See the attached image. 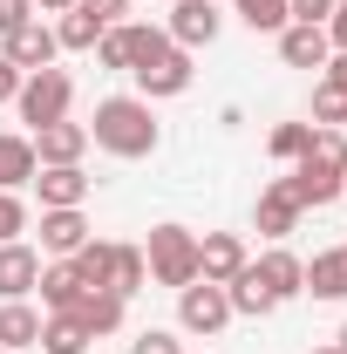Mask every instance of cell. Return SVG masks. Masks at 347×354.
Returning a JSON list of instances; mask_svg holds the SVG:
<instances>
[{"label": "cell", "mask_w": 347, "mask_h": 354, "mask_svg": "<svg viewBox=\"0 0 347 354\" xmlns=\"http://www.w3.org/2000/svg\"><path fill=\"white\" fill-rule=\"evenodd\" d=\"M35 191H41V212H75L88 198V177H82V164H41Z\"/></svg>", "instance_id": "7c38bea8"}, {"label": "cell", "mask_w": 347, "mask_h": 354, "mask_svg": "<svg viewBox=\"0 0 347 354\" xmlns=\"http://www.w3.org/2000/svg\"><path fill=\"white\" fill-rule=\"evenodd\" d=\"M306 293L313 300H347V245H327L306 266Z\"/></svg>", "instance_id": "d6986e66"}, {"label": "cell", "mask_w": 347, "mask_h": 354, "mask_svg": "<svg viewBox=\"0 0 347 354\" xmlns=\"http://www.w3.org/2000/svg\"><path fill=\"white\" fill-rule=\"evenodd\" d=\"M245 259H252V252H245L238 232H205V239H198V279H212V286H232V279L245 272Z\"/></svg>", "instance_id": "8992f818"}, {"label": "cell", "mask_w": 347, "mask_h": 354, "mask_svg": "<svg viewBox=\"0 0 347 354\" xmlns=\"http://www.w3.org/2000/svg\"><path fill=\"white\" fill-rule=\"evenodd\" d=\"M0 55H7V62H14L21 75H35V68H55L62 41H55V28H48L41 14H35L28 28H14V35H7V48H0Z\"/></svg>", "instance_id": "52a82bcc"}, {"label": "cell", "mask_w": 347, "mask_h": 354, "mask_svg": "<svg viewBox=\"0 0 347 354\" xmlns=\"http://www.w3.org/2000/svg\"><path fill=\"white\" fill-rule=\"evenodd\" d=\"M88 143L109 150V157H123V164L150 157V150H157V116H150V102H143V95H109V102H95Z\"/></svg>", "instance_id": "6da1fadb"}, {"label": "cell", "mask_w": 347, "mask_h": 354, "mask_svg": "<svg viewBox=\"0 0 347 354\" xmlns=\"http://www.w3.org/2000/svg\"><path fill=\"white\" fill-rule=\"evenodd\" d=\"M143 266H150V279L171 286V293L191 286V279H198V232H184V225H150Z\"/></svg>", "instance_id": "7a4b0ae2"}, {"label": "cell", "mask_w": 347, "mask_h": 354, "mask_svg": "<svg viewBox=\"0 0 347 354\" xmlns=\"http://www.w3.org/2000/svg\"><path fill=\"white\" fill-rule=\"evenodd\" d=\"M35 293H41L48 313H75V307H82V293H88V279L75 272V259H55V266H41Z\"/></svg>", "instance_id": "5bb4252c"}, {"label": "cell", "mask_w": 347, "mask_h": 354, "mask_svg": "<svg viewBox=\"0 0 347 354\" xmlns=\"http://www.w3.org/2000/svg\"><path fill=\"white\" fill-rule=\"evenodd\" d=\"M35 171H41V157H35V136L0 130V191H21V184H35Z\"/></svg>", "instance_id": "ac0fdd59"}, {"label": "cell", "mask_w": 347, "mask_h": 354, "mask_svg": "<svg viewBox=\"0 0 347 354\" xmlns=\"http://www.w3.org/2000/svg\"><path fill=\"white\" fill-rule=\"evenodd\" d=\"M35 279H41V252L28 239H7L0 245V300H28Z\"/></svg>", "instance_id": "8fae6325"}, {"label": "cell", "mask_w": 347, "mask_h": 354, "mask_svg": "<svg viewBox=\"0 0 347 354\" xmlns=\"http://www.w3.org/2000/svg\"><path fill=\"white\" fill-rule=\"evenodd\" d=\"M75 7H82V14H95V21H102V28H116V14H123V7H130V0H75Z\"/></svg>", "instance_id": "836d02e7"}, {"label": "cell", "mask_w": 347, "mask_h": 354, "mask_svg": "<svg viewBox=\"0 0 347 354\" xmlns=\"http://www.w3.org/2000/svg\"><path fill=\"white\" fill-rule=\"evenodd\" d=\"M0 354H7V348H0Z\"/></svg>", "instance_id": "ab89813d"}, {"label": "cell", "mask_w": 347, "mask_h": 354, "mask_svg": "<svg viewBox=\"0 0 347 354\" xmlns=\"http://www.w3.org/2000/svg\"><path fill=\"white\" fill-rule=\"evenodd\" d=\"M218 28H225V14H218L212 0H177L164 35H171L177 48H212V41H218Z\"/></svg>", "instance_id": "9c48e42d"}, {"label": "cell", "mask_w": 347, "mask_h": 354, "mask_svg": "<svg viewBox=\"0 0 347 354\" xmlns=\"http://www.w3.org/2000/svg\"><path fill=\"white\" fill-rule=\"evenodd\" d=\"M75 320L88 327V341H102V334H116L123 327V293H82V307H75Z\"/></svg>", "instance_id": "44dd1931"}, {"label": "cell", "mask_w": 347, "mask_h": 354, "mask_svg": "<svg viewBox=\"0 0 347 354\" xmlns=\"http://www.w3.org/2000/svg\"><path fill=\"white\" fill-rule=\"evenodd\" d=\"M35 348H48V354H82V348H88V327L75 320V313H48Z\"/></svg>", "instance_id": "603a6c76"}, {"label": "cell", "mask_w": 347, "mask_h": 354, "mask_svg": "<svg viewBox=\"0 0 347 354\" xmlns=\"http://www.w3.org/2000/svg\"><path fill=\"white\" fill-rule=\"evenodd\" d=\"M68 102H75V75H68V68H35V75L21 82V95H14V109H21L28 136L41 130V123H62Z\"/></svg>", "instance_id": "3957f363"}, {"label": "cell", "mask_w": 347, "mask_h": 354, "mask_svg": "<svg viewBox=\"0 0 347 354\" xmlns=\"http://www.w3.org/2000/svg\"><path fill=\"white\" fill-rule=\"evenodd\" d=\"M320 82H334V88H347V55H327V68H320Z\"/></svg>", "instance_id": "d590c367"}, {"label": "cell", "mask_w": 347, "mask_h": 354, "mask_svg": "<svg viewBox=\"0 0 347 354\" xmlns=\"http://www.w3.org/2000/svg\"><path fill=\"white\" fill-rule=\"evenodd\" d=\"M136 75V88H143V102H164V95H184L191 88V48H157V55H143L130 68Z\"/></svg>", "instance_id": "277c9868"}, {"label": "cell", "mask_w": 347, "mask_h": 354, "mask_svg": "<svg viewBox=\"0 0 347 354\" xmlns=\"http://www.w3.org/2000/svg\"><path fill=\"white\" fill-rule=\"evenodd\" d=\"M341 123H347V88L320 82L313 88V130H341Z\"/></svg>", "instance_id": "4316f807"}, {"label": "cell", "mask_w": 347, "mask_h": 354, "mask_svg": "<svg viewBox=\"0 0 347 354\" xmlns=\"http://www.w3.org/2000/svg\"><path fill=\"white\" fill-rule=\"evenodd\" d=\"M82 245H88L82 205H75V212H41V252H48V259H75Z\"/></svg>", "instance_id": "9a60e30c"}, {"label": "cell", "mask_w": 347, "mask_h": 354, "mask_svg": "<svg viewBox=\"0 0 347 354\" xmlns=\"http://www.w3.org/2000/svg\"><path fill=\"white\" fill-rule=\"evenodd\" d=\"M300 198H293V184H286V177H272V184H265L259 191V212H252V218H259V232L265 239H286V232H300Z\"/></svg>", "instance_id": "4fadbf2b"}, {"label": "cell", "mask_w": 347, "mask_h": 354, "mask_svg": "<svg viewBox=\"0 0 347 354\" xmlns=\"http://www.w3.org/2000/svg\"><path fill=\"white\" fill-rule=\"evenodd\" d=\"M21 82H28V75H21V68L0 55V102H14V95H21Z\"/></svg>", "instance_id": "e575fe53"}, {"label": "cell", "mask_w": 347, "mask_h": 354, "mask_svg": "<svg viewBox=\"0 0 347 354\" xmlns=\"http://www.w3.org/2000/svg\"><path fill=\"white\" fill-rule=\"evenodd\" d=\"M130 55H136L130 28H102V41H95V62H102V68H116V75H130Z\"/></svg>", "instance_id": "83f0119b"}, {"label": "cell", "mask_w": 347, "mask_h": 354, "mask_svg": "<svg viewBox=\"0 0 347 354\" xmlns=\"http://www.w3.org/2000/svg\"><path fill=\"white\" fill-rule=\"evenodd\" d=\"M130 354H184V341H177L171 327H143V334L130 341Z\"/></svg>", "instance_id": "f546056e"}, {"label": "cell", "mask_w": 347, "mask_h": 354, "mask_svg": "<svg viewBox=\"0 0 347 354\" xmlns=\"http://www.w3.org/2000/svg\"><path fill=\"white\" fill-rule=\"evenodd\" d=\"M28 21H35V0H0V41L14 28H28Z\"/></svg>", "instance_id": "4dcf8cb0"}, {"label": "cell", "mask_w": 347, "mask_h": 354, "mask_svg": "<svg viewBox=\"0 0 347 354\" xmlns=\"http://www.w3.org/2000/svg\"><path fill=\"white\" fill-rule=\"evenodd\" d=\"M327 41L334 55H347V0H334V14H327Z\"/></svg>", "instance_id": "d6a6232c"}, {"label": "cell", "mask_w": 347, "mask_h": 354, "mask_svg": "<svg viewBox=\"0 0 347 354\" xmlns=\"http://www.w3.org/2000/svg\"><path fill=\"white\" fill-rule=\"evenodd\" d=\"M82 150H88V123H41L35 130V157L41 164H82Z\"/></svg>", "instance_id": "2e32d148"}, {"label": "cell", "mask_w": 347, "mask_h": 354, "mask_svg": "<svg viewBox=\"0 0 347 354\" xmlns=\"http://www.w3.org/2000/svg\"><path fill=\"white\" fill-rule=\"evenodd\" d=\"M55 41L75 48V55H88V48L102 41V21H95V14H82V7H68V14H62V28H55Z\"/></svg>", "instance_id": "cb8c5ba5"}, {"label": "cell", "mask_w": 347, "mask_h": 354, "mask_svg": "<svg viewBox=\"0 0 347 354\" xmlns=\"http://www.w3.org/2000/svg\"><path fill=\"white\" fill-rule=\"evenodd\" d=\"M306 143H313V123H279V130L265 136V150H272L279 164H300V157H306Z\"/></svg>", "instance_id": "484cf974"}, {"label": "cell", "mask_w": 347, "mask_h": 354, "mask_svg": "<svg viewBox=\"0 0 347 354\" xmlns=\"http://www.w3.org/2000/svg\"><path fill=\"white\" fill-rule=\"evenodd\" d=\"M252 272H259V286L272 293V300H279V307L306 293V259H300V252H286V245L259 252V259H252Z\"/></svg>", "instance_id": "ba28073f"}, {"label": "cell", "mask_w": 347, "mask_h": 354, "mask_svg": "<svg viewBox=\"0 0 347 354\" xmlns=\"http://www.w3.org/2000/svg\"><path fill=\"white\" fill-rule=\"evenodd\" d=\"M232 7H238V21H245L252 35H279V28L293 21V14H286V0H232Z\"/></svg>", "instance_id": "d4e9b609"}, {"label": "cell", "mask_w": 347, "mask_h": 354, "mask_svg": "<svg viewBox=\"0 0 347 354\" xmlns=\"http://www.w3.org/2000/svg\"><path fill=\"white\" fill-rule=\"evenodd\" d=\"M286 14H293V21H313V28H327L334 0H286Z\"/></svg>", "instance_id": "1f68e13d"}, {"label": "cell", "mask_w": 347, "mask_h": 354, "mask_svg": "<svg viewBox=\"0 0 347 354\" xmlns=\"http://www.w3.org/2000/svg\"><path fill=\"white\" fill-rule=\"evenodd\" d=\"M143 279H150L143 245H102V293H123V300H130Z\"/></svg>", "instance_id": "e0dca14e"}, {"label": "cell", "mask_w": 347, "mask_h": 354, "mask_svg": "<svg viewBox=\"0 0 347 354\" xmlns=\"http://www.w3.org/2000/svg\"><path fill=\"white\" fill-rule=\"evenodd\" d=\"M225 300H232V313H245V320H265V313L279 307V300H272V293L259 286V272H252V259H245V272H238V279L225 286Z\"/></svg>", "instance_id": "7402d4cb"}, {"label": "cell", "mask_w": 347, "mask_h": 354, "mask_svg": "<svg viewBox=\"0 0 347 354\" xmlns=\"http://www.w3.org/2000/svg\"><path fill=\"white\" fill-rule=\"evenodd\" d=\"M334 348H341V354H347V327H341V334H334Z\"/></svg>", "instance_id": "74e56055"}, {"label": "cell", "mask_w": 347, "mask_h": 354, "mask_svg": "<svg viewBox=\"0 0 347 354\" xmlns=\"http://www.w3.org/2000/svg\"><path fill=\"white\" fill-rule=\"evenodd\" d=\"M41 341V313L28 307V300H0V348H35Z\"/></svg>", "instance_id": "ffe728a7"}, {"label": "cell", "mask_w": 347, "mask_h": 354, "mask_svg": "<svg viewBox=\"0 0 347 354\" xmlns=\"http://www.w3.org/2000/svg\"><path fill=\"white\" fill-rule=\"evenodd\" d=\"M35 7H41V14H68L75 0H35Z\"/></svg>", "instance_id": "8d00e7d4"}, {"label": "cell", "mask_w": 347, "mask_h": 354, "mask_svg": "<svg viewBox=\"0 0 347 354\" xmlns=\"http://www.w3.org/2000/svg\"><path fill=\"white\" fill-rule=\"evenodd\" d=\"M341 198H347V191H341Z\"/></svg>", "instance_id": "60d3db41"}, {"label": "cell", "mask_w": 347, "mask_h": 354, "mask_svg": "<svg viewBox=\"0 0 347 354\" xmlns=\"http://www.w3.org/2000/svg\"><path fill=\"white\" fill-rule=\"evenodd\" d=\"M225 320H232L225 286H212V279H191V286H177V327H184V334H218Z\"/></svg>", "instance_id": "5b68a950"}, {"label": "cell", "mask_w": 347, "mask_h": 354, "mask_svg": "<svg viewBox=\"0 0 347 354\" xmlns=\"http://www.w3.org/2000/svg\"><path fill=\"white\" fill-rule=\"evenodd\" d=\"M327 55H334L327 28H313V21H286L279 28V62L286 68H327Z\"/></svg>", "instance_id": "30bf717a"}, {"label": "cell", "mask_w": 347, "mask_h": 354, "mask_svg": "<svg viewBox=\"0 0 347 354\" xmlns=\"http://www.w3.org/2000/svg\"><path fill=\"white\" fill-rule=\"evenodd\" d=\"M21 232H28V205H21V191H0V245L21 239Z\"/></svg>", "instance_id": "f1b7e54d"}, {"label": "cell", "mask_w": 347, "mask_h": 354, "mask_svg": "<svg viewBox=\"0 0 347 354\" xmlns=\"http://www.w3.org/2000/svg\"><path fill=\"white\" fill-rule=\"evenodd\" d=\"M313 354H341V348H334V341H327V348H313Z\"/></svg>", "instance_id": "f35d334b"}]
</instances>
